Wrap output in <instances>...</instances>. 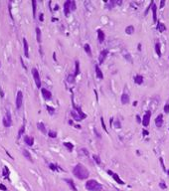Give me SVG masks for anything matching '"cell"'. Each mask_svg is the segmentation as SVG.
I'll return each instance as SVG.
<instances>
[{
  "label": "cell",
  "mask_w": 169,
  "mask_h": 191,
  "mask_svg": "<svg viewBox=\"0 0 169 191\" xmlns=\"http://www.w3.org/2000/svg\"><path fill=\"white\" fill-rule=\"evenodd\" d=\"M32 75H33V78L34 81H35V84H36V87L38 89H41V79H40V75H39V72L36 68H33L32 69Z\"/></svg>",
  "instance_id": "obj_3"
},
{
  "label": "cell",
  "mask_w": 169,
  "mask_h": 191,
  "mask_svg": "<svg viewBox=\"0 0 169 191\" xmlns=\"http://www.w3.org/2000/svg\"><path fill=\"white\" fill-rule=\"evenodd\" d=\"M152 4H153V1H151V3H150V5H149L148 7H147V9L145 10V12H144V14H145V15L147 14V12H148V10H149V9H150V8H151V6H152Z\"/></svg>",
  "instance_id": "obj_46"
},
{
  "label": "cell",
  "mask_w": 169,
  "mask_h": 191,
  "mask_svg": "<svg viewBox=\"0 0 169 191\" xmlns=\"http://www.w3.org/2000/svg\"><path fill=\"white\" fill-rule=\"evenodd\" d=\"M67 80H68V83H70V84H73V83H75V76H74L73 74H71V75H69V76H68Z\"/></svg>",
  "instance_id": "obj_32"
},
{
  "label": "cell",
  "mask_w": 169,
  "mask_h": 191,
  "mask_svg": "<svg viewBox=\"0 0 169 191\" xmlns=\"http://www.w3.org/2000/svg\"><path fill=\"white\" fill-rule=\"evenodd\" d=\"M65 182H67L68 184H69V186L70 187L73 189L74 191H78V189H77V187L75 186V182L73 181V179H71V178H66L65 179Z\"/></svg>",
  "instance_id": "obj_18"
},
{
  "label": "cell",
  "mask_w": 169,
  "mask_h": 191,
  "mask_svg": "<svg viewBox=\"0 0 169 191\" xmlns=\"http://www.w3.org/2000/svg\"><path fill=\"white\" fill-rule=\"evenodd\" d=\"M136 121L138 122V124H140L141 120H140V117H139V116H136Z\"/></svg>",
  "instance_id": "obj_53"
},
{
  "label": "cell",
  "mask_w": 169,
  "mask_h": 191,
  "mask_svg": "<svg viewBox=\"0 0 169 191\" xmlns=\"http://www.w3.org/2000/svg\"><path fill=\"white\" fill-rule=\"evenodd\" d=\"M134 83L136 85H141L143 83V77L141 75H137L134 77Z\"/></svg>",
  "instance_id": "obj_22"
},
{
  "label": "cell",
  "mask_w": 169,
  "mask_h": 191,
  "mask_svg": "<svg viewBox=\"0 0 169 191\" xmlns=\"http://www.w3.org/2000/svg\"><path fill=\"white\" fill-rule=\"evenodd\" d=\"M76 9H77L76 1H71V4H70V10H71V11H75Z\"/></svg>",
  "instance_id": "obj_33"
},
{
  "label": "cell",
  "mask_w": 169,
  "mask_h": 191,
  "mask_svg": "<svg viewBox=\"0 0 169 191\" xmlns=\"http://www.w3.org/2000/svg\"><path fill=\"white\" fill-rule=\"evenodd\" d=\"M96 33H98V40L99 42L101 44L104 41V38H105V35L103 30H100V29H98V31H96Z\"/></svg>",
  "instance_id": "obj_13"
},
{
  "label": "cell",
  "mask_w": 169,
  "mask_h": 191,
  "mask_svg": "<svg viewBox=\"0 0 169 191\" xmlns=\"http://www.w3.org/2000/svg\"><path fill=\"white\" fill-rule=\"evenodd\" d=\"M46 108H47L48 112H49V113H50L51 114H53V113H54V112H55V109H54V108L50 107V105H47V107H46Z\"/></svg>",
  "instance_id": "obj_41"
},
{
  "label": "cell",
  "mask_w": 169,
  "mask_h": 191,
  "mask_svg": "<svg viewBox=\"0 0 169 191\" xmlns=\"http://www.w3.org/2000/svg\"><path fill=\"white\" fill-rule=\"evenodd\" d=\"M95 70H96V78L100 79V80H103V79H104V74H103V72H101V70L100 69L99 65H96V66H95Z\"/></svg>",
  "instance_id": "obj_12"
},
{
  "label": "cell",
  "mask_w": 169,
  "mask_h": 191,
  "mask_svg": "<svg viewBox=\"0 0 169 191\" xmlns=\"http://www.w3.org/2000/svg\"><path fill=\"white\" fill-rule=\"evenodd\" d=\"M100 122H101V126H103L104 130L105 131V133H108V129L107 127H105V125H104V117H100Z\"/></svg>",
  "instance_id": "obj_39"
},
{
  "label": "cell",
  "mask_w": 169,
  "mask_h": 191,
  "mask_svg": "<svg viewBox=\"0 0 169 191\" xmlns=\"http://www.w3.org/2000/svg\"><path fill=\"white\" fill-rule=\"evenodd\" d=\"M133 105H134V107H135V105H137V101H134V103H133Z\"/></svg>",
  "instance_id": "obj_56"
},
{
  "label": "cell",
  "mask_w": 169,
  "mask_h": 191,
  "mask_svg": "<svg viewBox=\"0 0 169 191\" xmlns=\"http://www.w3.org/2000/svg\"><path fill=\"white\" fill-rule=\"evenodd\" d=\"M70 4H71V0H68V1H66L64 3V13H65L66 16L69 15L70 12H71V10H70Z\"/></svg>",
  "instance_id": "obj_15"
},
{
  "label": "cell",
  "mask_w": 169,
  "mask_h": 191,
  "mask_svg": "<svg viewBox=\"0 0 169 191\" xmlns=\"http://www.w3.org/2000/svg\"><path fill=\"white\" fill-rule=\"evenodd\" d=\"M22 154L26 157L30 162H33V159H32V155H31V153L29 152V150H27V149H23L22 150Z\"/></svg>",
  "instance_id": "obj_20"
},
{
  "label": "cell",
  "mask_w": 169,
  "mask_h": 191,
  "mask_svg": "<svg viewBox=\"0 0 169 191\" xmlns=\"http://www.w3.org/2000/svg\"><path fill=\"white\" fill-rule=\"evenodd\" d=\"M167 173H168V175H169V170H168V171H167Z\"/></svg>",
  "instance_id": "obj_57"
},
{
  "label": "cell",
  "mask_w": 169,
  "mask_h": 191,
  "mask_svg": "<svg viewBox=\"0 0 169 191\" xmlns=\"http://www.w3.org/2000/svg\"><path fill=\"white\" fill-rule=\"evenodd\" d=\"M36 6H37V2L36 0H32V10H33V18H36Z\"/></svg>",
  "instance_id": "obj_29"
},
{
  "label": "cell",
  "mask_w": 169,
  "mask_h": 191,
  "mask_svg": "<svg viewBox=\"0 0 169 191\" xmlns=\"http://www.w3.org/2000/svg\"><path fill=\"white\" fill-rule=\"evenodd\" d=\"M49 167H50V169H52V170H54V171H56V170H58V169H59L56 165L53 164V163H50L49 164Z\"/></svg>",
  "instance_id": "obj_40"
},
{
  "label": "cell",
  "mask_w": 169,
  "mask_h": 191,
  "mask_svg": "<svg viewBox=\"0 0 169 191\" xmlns=\"http://www.w3.org/2000/svg\"><path fill=\"white\" fill-rule=\"evenodd\" d=\"M150 117H151V112L150 111H147L143 117V120H142V125L143 126H148L149 125V122H150Z\"/></svg>",
  "instance_id": "obj_6"
},
{
  "label": "cell",
  "mask_w": 169,
  "mask_h": 191,
  "mask_svg": "<svg viewBox=\"0 0 169 191\" xmlns=\"http://www.w3.org/2000/svg\"><path fill=\"white\" fill-rule=\"evenodd\" d=\"M108 174L111 175V176L113 178V179H115V180L117 182L118 184H121V185H123V184H124V182L120 179V177L118 176V174H116V173H115V172H112L111 170H108Z\"/></svg>",
  "instance_id": "obj_7"
},
{
  "label": "cell",
  "mask_w": 169,
  "mask_h": 191,
  "mask_svg": "<svg viewBox=\"0 0 169 191\" xmlns=\"http://www.w3.org/2000/svg\"><path fill=\"white\" fill-rule=\"evenodd\" d=\"M23 47H24V55L26 58H29V44L26 38H23Z\"/></svg>",
  "instance_id": "obj_11"
},
{
  "label": "cell",
  "mask_w": 169,
  "mask_h": 191,
  "mask_svg": "<svg viewBox=\"0 0 169 191\" xmlns=\"http://www.w3.org/2000/svg\"><path fill=\"white\" fill-rule=\"evenodd\" d=\"M151 9H152V14H153V22L156 23V20H157V7H156V4L153 2L151 6Z\"/></svg>",
  "instance_id": "obj_14"
},
{
  "label": "cell",
  "mask_w": 169,
  "mask_h": 191,
  "mask_svg": "<svg viewBox=\"0 0 169 191\" xmlns=\"http://www.w3.org/2000/svg\"><path fill=\"white\" fill-rule=\"evenodd\" d=\"M115 1H109V2H107V5H105V7L108 8V9H111V8L115 6Z\"/></svg>",
  "instance_id": "obj_35"
},
{
  "label": "cell",
  "mask_w": 169,
  "mask_h": 191,
  "mask_svg": "<svg viewBox=\"0 0 169 191\" xmlns=\"http://www.w3.org/2000/svg\"><path fill=\"white\" fill-rule=\"evenodd\" d=\"M162 124H163V116H162V114H159V116L156 117V120H155V125L157 126V127H161Z\"/></svg>",
  "instance_id": "obj_17"
},
{
  "label": "cell",
  "mask_w": 169,
  "mask_h": 191,
  "mask_svg": "<svg viewBox=\"0 0 169 191\" xmlns=\"http://www.w3.org/2000/svg\"><path fill=\"white\" fill-rule=\"evenodd\" d=\"M41 93H42V95H43V97H44L45 100L49 101V100L52 99V94H51L50 91H48V90H46V89L42 88V89H41Z\"/></svg>",
  "instance_id": "obj_10"
},
{
  "label": "cell",
  "mask_w": 169,
  "mask_h": 191,
  "mask_svg": "<svg viewBox=\"0 0 169 191\" xmlns=\"http://www.w3.org/2000/svg\"><path fill=\"white\" fill-rule=\"evenodd\" d=\"M163 111L165 112V113H169V104H166L165 105H164Z\"/></svg>",
  "instance_id": "obj_42"
},
{
  "label": "cell",
  "mask_w": 169,
  "mask_h": 191,
  "mask_svg": "<svg viewBox=\"0 0 169 191\" xmlns=\"http://www.w3.org/2000/svg\"><path fill=\"white\" fill-rule=\"evenodd\" d=\"M24 141H25V143H26L27 145L32 146L34 144V138L32 136H29V135H25L24 136Z\"/></svg>",
  "instance_id": "obj_16"
},
{
  "label": "cell",
  "mask_w": 169,
  "mask_h": 191,
  "mask_svg": "<svg viewBox=\"0 0 169 191\" xmlns=\"http://www.w3.org/2000/svg\"><path fill=\"white\" fill-rule=\"evenodd\" d=\"M142 133H143V135H148V134H149V133H148V131L145 130V129H143V130H142Z\"/></svg>",
  "instance_id": "obj_52"
},
{
  "label": "cell",
  "mask_w": 169,
  "mask_h": 191,
  "mask_svg": "<svg viewBox=\"0 0 169 191\" xmlns=\"http://www.w3.org/2000/svg\"><path fill=\"white\" fill-rule=\"evenodd\" d=\"M73 174L78 178V179H87L90 176V171L87 169L86 166H84L83 164L81 163H78L76 166L73 168Z\"/></svg>",
  "instance_id": "obj_1"
},
{
  "label": "cell",
  "mask_w": 169,
  "mask_h": 191,
  "mask_svg": "<svg viewBox=\"0 0 169 191\" xmlns=\"http://www.w3.org/2000/svg\"><path fill=\"white\" fill-rule=\"evenodd\" d=\"M48 135L51 137V138H55V137H57V133L56 131H52V130H50L49 133H48Z\"/></svg>",
  "instance_id": "obj_36"
},
{
  "label": "cell",
  "mask_w": 169,
  "mask_h": 191,
  "mask_svg": "<svg viewBox=\"0 0 169 191\" xmlns=\"http://www.w3.org/2000/svg\"><path fill=\"white\" fill-rule=\"evenodd\" d=\"M164 5H165V0H161V2H160V8H162Z\"/></svg>",
  "instance_id": "obj_50"
},
{
  "label": "cell",
  "mask_w": 169,
  "mask_h": 191,
  "mask_svg": "<svg viewBox=\"0 0 169 191\" xmlns=\"http://www.w3.org/2000/svg\"><path fill=\"white\" fill-rule=\"evenodd\" d=\"M115 126L116 127V129H120V127H121V125H120L119 121H116L115 122Z\"/></svg>",
  "instance_id": "obj_45"
},
{
  "label": "cell",
  "mask_w": 169,
  "mask_h": 191,
  "mask_svg": "<svg viewBox=\"0 0 169 191\" xmlns=\"http://www.w3.org/2000/svg\"><path fill=\"white\" fill-rule=\"evenodd\" d=\"M92 158H94V160L96 161V164H100L101 160H100V156H99V155L94 154V155H92Z\"/></svg>",
  "instance_id": "obj_34"
},
{
  "label": "cell",
  "mask_w": 169,
  "mask_h": 191,
  "mask_svg": "<svg viewBox=\"0 0 169 191\" xmlns=\"http://www.w3.org/2000/svg\"><path fill=\"white\" fill-rule=\"evenodd\" d=\"M73 109H74V111H75L76 113H77L79 114L80 117H81L83 118V120H84V118L87 117V114H86V113H84L82 111V109L80 108V107H78V105H74V103H73Z\"/></svg>",
  "instance_id": "obj_8"
},
{
  "label": "cell",
  "mask_w": 169,
  "mask_h": 191,
  "mask_svg": "<svg viewBox=\"0 0 169 191\" xmlns=\"http://www.w3.org/2000/svg\"><path fill=\"white\" fill-rule=\"evenodd\" d=\"M37 127H38V129H39L42 133H44V134L47 133V130H46L45 125L43 124V122H38V124H37Z\"/></svg>",
  "instance_id": "obj_21"
},
{
  "label": "cell",
  "mask_w": 169,
  "mask_h": 191,
  "mask_svg": "<svg viewBox=\"0 0 169 191\" xmlns=\"http://www.w3.org/2000/svg\"><path fill=\"white\" fill-rule=\"evenodd\" d=\"M2 124L5 127H10L12 125V118H11V113L10 112H7L4 116L2 120Z\"/></svg>",
  "instance_id": "obj_5"
},
{
  "label": "cell",
  "mask_w": 169,
  "mask_h": 191,
  "mask_svg": "<svg viewBox=\"0 0 169 191\" xmlns=\"http://www.w3.org/2000/svg\"><path fill=\"white\" fill-rule=\"evenodd\" d=\"M84 186H86V189L88 191H101L103 190V185L95 179L88 180Z\"/></svg>",
  "instance_id": "obj_2"
},
{
  "label": "cell",
  "mask_w": 169,
  "mask_h": 191,
  "mask_svg": "<svg viewBox=\"0 0 169 191\" xmlns=\"http://www.w3.org/2000/svg\"><path fill=\"white\" fill-rule=\"evenodd\" d=\"M0 189L3 190V191H6V190H7L6 186H5V185H3V184H0Z\"/></svg>",
  "instance_id": "obj_47"
},
{
  "label": "cell",
  "mask_w": 169,
  "mask_h": 191,
  "mask_svg": "<svg viewBox=\"0 0 169 191\" xmlns=\"http://www.w3.org/2000/svg\"><path fill=\"white\" fill-rule=\"evenodd\" d=\"M39 20H40V21H42V22H43V21H44V14H43V13H41V14H40Z\"/></svg>",
  "instance_id": "obj_48"
},
{
  "label": "cell",
  "mask_w": 169,
  "mask_h": 191,
  "mask_svg": "<svg viewBox=\"0 0 169 191\" xmlns=\"http://www.w3.org/2000/svg\"><path fill=\"white\" fill-rule=\"evenodd\" d=\"M125 32H126V34L130 35V34H132L134 32V27L132 26V25H129V26H127L125 28Z\"/></svg>",
  "instance_id": "obj_30"
},
{
  "label": "cell",
  "mask_w": 169,
  "mask_h": 191,
  "mask_svg": "<svg viewBox=\"0 0 169 191\" xmlns=\"http://www.w3.org/2000/svg\"><path fill=\"white\" fill-rule=\"evenodd\" d=\"M84 51H86V53L90 57H92V50H91V46L88 45V43L87 44H84Z\"/></svg>",
  "instance_id": "obj_25"
},
{
  "label": "cell",
  "mask_w": 169,
  "mask_h": 191,
  "mask_svg": "<svg viewBox=\"0 0 169 191\" xmlns=\"http://www.w3.org/2000/svg\"><path fill=\"white\" fill-rule=\"evenodd\" d=\"M159 186H160V188H162V189H165V188L167 187L166 184H165V182H163V181H160Z\"/></svg>",
  "instance_id": "obj_43"
},
{
  "label": "cell",
  "mask_w": 169,
  "mask_h": 191,
  "mask_svg": "<svg viewBox=\"0 0 169 191\" xmlns=\"http://www.w3.org/2000/svg\"><path fill=\"white\" fill-rule=\"evenodd\" d=\"M9 169H8V167L7 166H4V169H3V175H5L6 177L9 175Z\"/></svg>",
  "instance_id": "obj_38"
},
{
  "label": "cell",
  "mask_w": 169,
  "mask_h": 191,
  "mask_svg": "<svg viewBox=\"0 0 169 191\" xmlns=\"http://www.w3.org/2000/svg\"><path fill=\"white\" fill-rule=\"evenodd\" d=\"M79 74H80V63H79V61L77 60V61L75 62V74H74L75 78L77 77Z\"/></svg>",
  "instance_id": "obj_24"
},
{
  "label": "cell",
  "mask_w": 169,
  "mask_h": 191,
  "mask_svg": "<svg viewBox=\"0 0 169 191\" xmlns=\"http://www.w3.org/2000/svg\"><path fill=\"white\" fill-rule=\"evenodd\" d=\"M0 97H4V92H3V90L1 89V87H0Z\"/></svg>",
  "instance_id": "obj_51"
},
{
  "label": "cell",
  "mask_w": 169,
  "mask_h": 191,
  "mask_svg": "<svg viewBox=\"0 0 169 191\" xmlns=\"http://www.w3.org/2000/svg\"><path fill=\"white\" fill-rule=\"evenodd\" d=\"M58 9H59V6L56 5V6H55V10H58Z\"/></svg>",
  "instance_id": "obj_55"
},
{
  "label": "cell",
  "mask_w": 169,
  "mask_h": 191,
  "mask_svg": "<svg viewBox=\"0 0 169 191\" xmlns=\"http://www.w3.org/2000/svg\"><path fill=\"white\" fill-rule=\"evenodd\" d=\"M138 50H139V51L141 50V44H138Z\"/></svg>",
  "instance_id": "obj_54"
},
{
  "label": "cell",
  "mask_w": 169,
  "mask_h": 191,
  "mask_svg": "<svg viewBox=\"0 0 169 191\" xmlns=\"http://www.w3.org/2000/svg\"><path fill=\"white\" fill-rule=\"evenodd\" d=\"M120 101H121V103L123 105H127L129 103V96L127 94H125V93H123L121 97H120Z\"/></svg>",
  "instance_id": "obj_19"
},
{
  "label": "cell",
  "mask_w": 169,
  "mask_h": 191,
  "mask_svg": "<svg viewBox=\"0 0 169 191\" xmlns=\"http://www.w3.org/2000/svg\"><path fill=\"white\" fill-rule=\"evenodd\" d=\"M24 131H25V126L23 125V126H22V127H21V129H19V131H18V136H17V137L20 138V137H21V135H22V134L24 133Z\"/></svg>",
  "instance_id": "obj_37"
},
{
  "label": "cell",
  "mask_w": 169,
  "mask_h": 191,
  "mask_svg": "<svg viewBox=\"0 0 169 191\" xmlns=\"http://www.w3.org/2000/svg\"><path fill=\"white\" fill-rule=\"evenodd\" d=\"M108 50L105 49V50L101 51L100 54V56H99V62H100V64H103L104 62V60L108 57Z\"/></svg>",
  "instance_id": "obj_9"
},
{
  "label": "cell",
  "mask_w": 169,
  "mask_h": 191,
  "mask_svg": "<svg viewBox=\"0 0 169 191\" xmlns=\"http://www.w3.org/2000/svg\"><path fill=\"white\" fill-rule=\"evenodd\" d=\"M157 29L160 31V32H164L166 30V26L164 25L163 23H161L160 21H158V23H157Z\"/></svg>",
  "instance_id": "obj_28"
},
{
  "label": "cell",
  "mask_w": 169,
  "mask_h": 191,
  "mask_svg": "<svg viewBox=\"0 0 169 191\" xmlns=\"http://www.w3.org/2000/svg\"><path fill=\"white\" fill-rule=\"evenodd\" d=\"M20 61H21V64H22V66H23V68H24V69H25V70H27V67H26V66H25V65H24V62H23V59H22V58H20Z\"/></svg>",
  "instance_id": "obj_49"
},
{
  "label": "cell",
  "mask_w": 169,
  "mask_h": 191,
  "mask_svg": "<svg viewBox=\"0 0 169 191\" xmlns=\"http://www.w3.org/2000/svg\"><path fill=\"white\" fill-rule=\"evenodd\" d=\"M15 105H16V109H21L23 105V93L19 91L17 92V95H16V100H15Z\"/></svg>",
  "instance_id": "obj_4"
},
{
  "label": "cell",
  "mask_w": 169,
  "mask_h": 191,
  "mask_svg": "<svg viewBox=\"0 0 169 191\" xmlns=\"http://www.w3.org/2000/svg\"><path fill=\"white\" fill-rule=\"evenodd\" d=\"M155 52H156V54H157L158 57H161V47H160L159 42H157V43L155 44Z\"/></svg>",
  "instance_id": "obj_26"
},
{
  "label": "cell",
  "mask_w": 169,
  "mask_h": 191,
  "mask_svg": "<svg viewBox=\"0 0 169 191\" xmlns=\"http://www.w3.org/2000/svg\"><path fill=\"white\" fill-rule=\"evenodd\" d=\"M64 146L67 147L69 151H72V150H73V148H74L73 143H71V142H64Z\"/></svg>",
  "instance_id": "obj_31"
},
{
  "label": "cell",
  "mask_w": 169,
  "mask_h": 191,
  "mask_svg": "<svg viewBox=\"0 0 169 191\" xmlns=\"http://www.w3.org/2000/svg\"><path fill=\"white\" fill-rule=\"evenodd\" d=\"M159 160H160V163H161V166H162L163 171H166V168H165V165H164V163H163V159H162V157H160Z\"/></svg>",
  "instance_id": "obj_44"
},
{
  "label": "cell",
  "mask_w": 169,
  "mask_h": 191,
  "mask_svg": "<svg viewBox=\"0 0 169 191\" xmlns=\"http://www.w3.org/2000/svg\"><path fill=\"white\" fill-rule=\"evenodd\" d=\"M71 114H72V117H74V120H75V121H83V118H82L81 117H80L79 114H78L77 113H76L75 111H72Z\"/></svg>",
  "instance_id": "obj_27"
},
{
  "label": "cell",
  "mask_w": 169,
  "mask_h": 191,
  "mask_svg": "<svg viewBox=\"0 0 169 191\" xmlns=\"http://www.w3.org/2000/svg\"><path fill=\"white\" fill-rule=\"evenodd\" d=\"M36 36H37V42L38 43H41L42 42V34H41V30H40V28H36Z\"/></svg>",
  "instance_id": "obj_23"
}]
</instances>
